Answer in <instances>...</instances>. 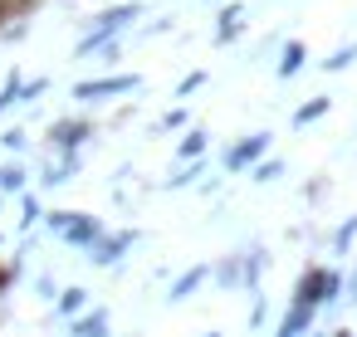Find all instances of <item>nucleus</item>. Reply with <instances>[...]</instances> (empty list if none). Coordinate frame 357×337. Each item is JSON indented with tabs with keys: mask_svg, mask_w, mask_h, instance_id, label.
Wrapping results in <instances>:
<instances>
[{
	"mask_svg": "<svg viewBox=\"0 0 357 337\" xmlns=\"http://www.w3.org/2000/svg\"><path fill=\"white\" fill-rule=\"evenodd\" d=\"M137 79H103V84H84L79 98H108V93H128Z\"/></svg>",
	"mask_w": 357,
	"mask_h": 337,
	"instance_id": "nucleus-1",
	"label": "nucleus"
},
{
	"mask_svg": "<svg viewBox=\"0 0 357 337\" xmlns=\"http://www.w3.org/2000/svg\"><path fill=\"white\" fill-rule=\"evenodd\" d=\"M298 64H303V45H289V49H284V64H279V74L289 79V74H298Z\"/></svg>",
	"mask_w": 357,
	"mask_h": 337,
	"instance_id": "nucleus-2",
	"label": "nucleus"
},
{
	"mask_svg": "<svg viewBox=\"0 0 357 337\" xmlns=\"http://www.w3.org/2000/svg\"><path fill=\"white\" fill-rule=\"evenodd\" d=\"M264 152V137H250L245 147H235V157H230V166H240V162H250V157H259Z\"/></svg>",
	"mask_w": 357,
	"mask_h": 337,
	"instance_id": "nucleus-3",
	"label": "nucleus"
},
{
	"mask_svg": "<svg viewBox=\"0 0 357 337\" xmlns=\"http://www.w3.org/2000/svg\"><path fill=\"white\" fill-rule=\"evenodd\" d=\"M323 108H328V103H323V98H318V103H308V108H303V113H298V123H308V118H318V113H323Z\"/></svg>",
	"mask_w": 357,
	"mask_h": 337,
	"instance_id": "nucleus-4",
	"label": "nucleus"
}]
</instances>
